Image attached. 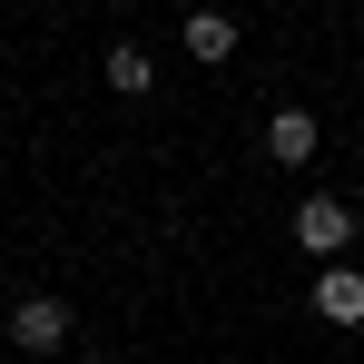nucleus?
Wrapping results in <instances>:
<instances>
[{"label": "nucleus", "instance_id": "3", "mask_svg": "<svg viewBox=\"0 0 364 364\" xmlns=\"http://www.w3.org/2000/svg\"><path fill=\"white\" fill-rule=\"evenodd\" d=\"M315 315H325V325H364V276L355 266H325V276H315Z\"/></svg>", "mask_w": 364, "mask_h": 364}, {"label": "nucleus", "instance_id": "5", "mask_svg": "<svg viewBox=\"0 0 364 364\" xmlns=\"http://www.w3.org/2000/svg\"><path fill=\"white\" fill-rule=\"evenodd\" d=\"M227 50H237V20L227 10H197L187 20V60H227Z\"/></svg>", "mask_w": 364, "mask_h": 364}, {"label": "nucleus", "instance_id": "6", "mask_svg": "<svg viewBox=\"0 0 364 364\" xmlns=\"http://www.w3.org/2000/svg\"><path fill=\"white\" fill-rule=\"evenodd\" d=\"M109 89L138 99V89H148V50H128V40H119V50H109Z\"/></svg>", "mask_w": 364, "mask_h": 364}, {"label": "nucleus", "instance_id": "1", "mask_svg": "<svg viewBox=\"0 0 364 364\" xmlns=\"http://www.w3.org/2000/svg\"><path fill=\"white\" fill-rule=\"evenodd\" d=\"M10 345H20V355H60L69 345V305L60 296H20L10 305Z\"/></svg>", "mask_w": 364, "mask_h": 364}, {"label": "nucleus", "instance_id": "4", "mask_svg": "<svg viewBox=\"0 0 364 364\" xmlns=\"http://www.w3.org/2000/svg\"><path fill=\"white\" fill-rule=\"evenodd\" d=\"M266 158H276V168H305V158H315V119H305V109H276V119H266Z\"/></svg>", "mask_w": 364, "mask_h": 364}, {"label": "nucleus", "instance_id": "2", "mask_svg": "<svg viewBox=\"0 0 364 364\" xmlns=\"http://www.w3.org/2000/svg\"><path fill=\"white\" fill-rule=\"evenodd\" d=\"M345 237H355V217H345V197H305V207H296V246H305V256H325V266H345Z\"/></svg>", "mask_w": 364, "mask_h": 364}]
</instances>
